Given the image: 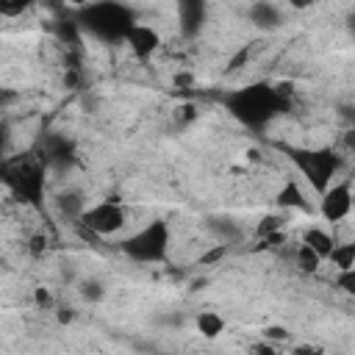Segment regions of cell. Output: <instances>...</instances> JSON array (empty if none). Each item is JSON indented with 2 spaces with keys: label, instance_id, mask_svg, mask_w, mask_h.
Segmentation results:
<instances>
[{
  "label": "cell",
  "instance_id": "cell-1",
  "mask_svg": "<svg viewBox=\"0 0 355 355\" xmlns=\"http://www.w3.org/2000/svg\"><path fill=\"white\" fill-rule=\"evenodd\" d=\"M283 97L277 89L266 86V83H252V86H244V89H236L233 94L225 97V105L227 111L244 122L247 128H261L266 125L280 108H283Z\"/></svg>",
  "mask_w": 355,
  "mask_h": 355
},
{
  "label": "cell",
  "instance_id": "cell-2",
  "mask_svg": "<svg viewBox=\"0 0 355 355\" xmlns=\"http://www.w3.org/2000/svg\"><path fill=\"white\" fill-rule=\"evenodd\" d=\"M78 28L89 31L103 42H125L133 28V11L122 3H89L78 11Z\"/></svg>",
  "mask_w": 355,
  "mask_h": 355
},
{
  "label": "cell",
  "instance_id": "cell-3",
  "mask_svg": "<svg viewBox=\"0 0 355 355\" xmlns=\"http://www.w3.org/2000/svg\"><path fill=\"white\" fill-rule=\"evenodd\" d=\"M119 247L136 263H161L169 252V225L164 219H150Z\"/></svg>",
  "mask_w": 355,
  "mask_h": 355
},
{
  "label": "cell",
  "instance_id": "cell-4",
  "mask_svg": "<svg viewBox=\"0 0 355 355\" xmlns=\"http://www.w3.org/2000/svg\"><path fill=\"white\" fill-rule=\"evenodd\" d=\"M3 183L11 189V194L22 202L39 205L44 197V169L39 161L22 158V161H11L0 169Z\"/></svg>",
  "mask_w": 355,
  "mask_h": 355
},
{
  "label": "cell",
  "instance_id": "cell-5",
  "mask_svg": "<svg viewBox=\"0 0 355 355\" xmlns=\"http://www.w3.org/2000/svg\"><path fill=\"white\" fill-rule=\"evenodd\" d=\"M288 158L294 161V166L302 172V178L322 194L330 183L333 175L338 172V155L330 147H316V150H302V147H291Z\"/></svg>",
  "mask_w": 355,
  "mask_h": 355
},
{
  "label": "cell",
  "instance_id": "cell-6",
  "mask_svg": "<svg viewBox=\"0 0 355 355\" xmlns=\"http://www.w3.org/2000/svg\"><path fill=\"white\" fill-rule=\"evenodd\" d=\"M125 208L116 202V200H103V202H94V205H86V211L80 214V225L94 233V236H114L125 227Z\"/></svg>",
  "mask_w": 355,
  "mask_h": 355
},
{
  "label": "cell",
  "instance_id": "cell-7",
  "mask_svg": "<svg viewBox=\"0 0 355 355\" xmlns=\"http://www.w3.org/2000/svg\"><path fill=\"white\" fill-rule=\"evenodd\" d=\"M319 214L324 222H344L352 214V183L349 180H338L330 183L322 194H319Z\"/></svg>",
  "mask_w": 355,
  "mask_h": 355
},
{
  "label": "cell",
  "instance_id": "cell-8",
  "mask_svg": "<svg viewBox=\"0 0 355 355\" xmlns=\"http://www.w3.org/2000/svg\"><path fill=\"white\" fill-rule=\"evenodd\" d=\"M125 44L130 47V53L139 58V61H147L158 53L161 47V33L153 28V25H144V22H133V28L128 31L125 36Z\"/></svg>",
  "mask_w": 355,
  "mask_h": 355
},
{
  "label": "cell",
  "instance_id": "cell-9",
  "mask_svg": "<svg viewBox=\"0 0 355 355\" xmlns=\"http://www.w3.org/2000/svg\"><path fill=\"white\" fill-rule=\"evenodd\" d=\"M205 14H208V6L200 3V0H183V3H178V28H180V36L183 39L200 36V31L205 25Z\"/></svg>",
  "mask_w": 355,
  "mask_h": 355
},
{
  "label": "cell",
  "instance_id": "cell-10",
  "mask_svg": "<svg viewBox=\"0 0 355 355\" xmlns=\"http://www.w3.org/2000/svg\"><path fill=\"white\" fill-rule=\"evenodd\" d=\"M247 19L258 28V31H277L283 25V8L277 3L269 0H258L247 8Z\"/></svg>",
  "mask_w": 355,
  "mask_h": 355
},
{
  "label": "cell",
  "instance_id": "cell-11",
  "mask_svg": "<svg viewBox=\"0 0 355 355\" xmlns=\"http://www.w3.org/2000/svg\"><path fill=\"white\" fill-rule=\"evenodd\" d=\"M208 230L219 244H227V247L241 239V225L233 222L230 216H208Z\"/></svg>",
  "mask_w": 355,
  "mask_h": 355
},
{
  "label": "cell",
  "instance_id": "cell-12",
  "mask_svg": "<svg viewBox=\"0 0 355 355\" xmlns=\"http://www.w3.org/2000/svg\"><path fill=\"white\" fill-rule=\"evenodd\" d=\"M194 327H197V333H200L202 338L214 341V338H219V336L225 333L227 322H225V316H222V313H216V311L205 308V311H200V313H197V319H194Z\"/></svg>",
  "mask_w": 355,
  "mask_h": 355
},
{
  "label": "cell",
  "instance_id": "cell-13",
  "mask_svg": "<svg viewBox=\"0 0 355 355\" xmlns=\"http://www.w3.org/2000/svg\"><path fill=\"white\" fill-rule=\"evenodd\" d=\"M69 153H72V144L64 139V136H47L42 141V158L47 164H67L69 161Z\"/></svg>",
  "mask_w": 355,
  "mask_h": 355
},
{
  "label": "cell",
  "instance_id": "cell-14",
  "mask_svg": "<svg viewBox=\"0 0 355 355\" xmlns=\"http://www.w3.org/2000/svg\"><path fill=\"white\" fill-rule=\"evenodd\" d=\"M302 244L311 247V250L324 261V258L330 255V250L336 247V239H333L324 227H308V230L302 233Z\"/></svg>",
  "mask_w": 355,
  "mask_h": 355
},
{
  "label": "cell",
  "instance_id": "cell-15",
  "mask_svg": "<svg viewBox=\"0 0 355 355\" xmlns=\"http://www.w3.org/2000/svg\"><path fill=\"white\" fill-rule=\"evenodd\" d=\"M55 208H58V214H61V216H67V219L78 222V219H80V214L86 211V200H83V194H80V191H61V194L55 197Z\"/></svg>",
  "mask_w": 355,
  "mask_h": 355
},
{
  "label": "cell",
  "instance_id": "cell-16",
  "mask_svg": "<svg viewBox=\"0 0 355 355\" xmlns=\"http://www.w3.org/2000/svg\"><path fill=\"white\" fill-rule=\"evenodd\" d=\"M277 205L280 208H300V211H308V200H305V191L300 189L297 180H286L277 191Z\"/></svg>",
  "mask_w": 355,
  "mask_h": 355
},
{
  "label": "cell",
  "instance_id": "cell-17",
  "mask_svg": "<svg viewBox=\"0 0 355 355\" xmlns=\"http://www.w3.org/2000/svg\"><path fill=\"white\" fill-rule=\"evenodd\" d=\"M330 261H333V266L338 269V272H349V269H355V244L352 241H336V247L330 250V255H327Z\"/></svg>",
  "mask_w": 355,
  "mask_h": 355
},
{
  "label": "cell",
  "instance_id": "cell-18",
  "mask_svg": "<svg viewBox=\"0 0 355 355\" xmlns=\"http://www.w3.org/2000/svg\"><path fill=\"white\" fill-rule=\"evenodd\" d=\"M283 216L280 214H266L261 222H258V227H255V236L258 239H266V236H272V233H283Z\"/></svg>",
  "mask_w": 355,
  "mask_h": 355
},
{
  "label": "cell",
  "instance_id": "cell-19",
  "mask_svg": "<svg viewBox=\"0 0 355 355\" xmlns=\"http://www.w3.org/2000/svg\"><path fill=\"white\" fill-rule=\"evenodd\" d=\"M78 291H80V297H83L86 302H100V300L105 297V286H103L100 280H94V277L80 280V283H78Z\"/></svg>",
  "mask_w": 355,
  "mask_h": 355
},
{
  "label": "cell",
  "instance_id": "cell-20",
  "mask_svg": "<svg viewBox=\"0 0 355 355\" xmlns=\"http://www.w3.org/2000/svg\"><path fill=\"white\" fill-rule=\"evenodd\" d=\"M319 263H322V258H319L311 247H305V244L300 241V247H297V266H300L302 272H316Z\"/></svg>",
  "mask_w": 355,
  "mask_h": 355
},
{
  "label": "cell",
  "instance_id": "cell-21",
  "mask_svg": "<svg viewBox=\"0 0 355 355\" xmlns=\"http://www.w3.org/2000/svg\"><path fill=\"white\" fill-rule=\"evenodd\" d=\"M263 341L277 347V344L291 341V333H288V327H283V324H266V327H263Z\"/></svg>",
  "mask_w": 355,
  "mask_h": 355
},
{
  "label": "cell",
  "instance_id": "cell-22",
  "mask_svg": "<svg viewBox=\"0 0 355 355\" xmlns=\"http://www.w3.org/2000/svg\"><path fill=\"white\" fill-rule=\"evenodd\" d=\"M227 252H230V247H227V244H219V241H216V244H214L211 250H205V252L200 255V266H211V263L222 261V258H225Z\"/></svg>",
  "mask_w": 355,
  "mask_h": 355
},
{
  "label": "cell",
  "instance_id": "cell-23",
  "mask_svg": "<svg viewBox=\"0 0 355 355\" xmlns=\"http://www.w3.org/2000/svg\"><path fill=\"white\" fill-rule=\"evenodd\" d=\"M336 283H338V288H341L344 294H355V269H349V272H338Z\"/></svg>",
  "mask_w": 355,
  "mask_h": 355
},
{
  "label": "cell",
  "instance_id": "cell-24",
  "mask_svg": "<svg viewBox=\"0 0 355 355\" xmlns=\"http://www.w3.org/2000/svg\"><path fill=\"white\" fill-rule=\"evenodd\" d=\"M288 355H324V349H322L319 344L305 341V344H294V347L288 349Z\"/></svg>",
  "mask_w": 355,
  "mask_h": 355
},
{
  "label": "cell",
  "instance_id": "cell-25",
  "mask_svg": "<svg viewBox=\"0 0 355 355\" xmlns=\"http://www.w3.org/2000/svg\"><path fill=\"white\" fill-rule=\"evenodd\" d=\"M33 300H36V305H39V308H47V311H50V308H55V300H53V294H50L47 288H42V286L33 291Z\"/></svg>",
  "mask_w": 355,
  "mask_h": 355
},
{
  "label": "cell",
  "instance_id": "cell-26",
  "mask_svg": "<svg viewBox=\"0 0 355 355\" xmlns=\"http://www.w3.org/2000/svg\"><path fill=\"white\" fill-rule=\"evenodd\" d=\"M250 355H283L275 344H266V341H258V344H252L250 347Z\"/></svg>",
  "mask_w": 355,
  "mask_h": 355
},
{
  "label": "cell",
  "instance_id": "cell-27",
  "mask_svg": "<svg viewBox=\"0 0 355 355\" xmlns=\"http://www.w3.org/2000/svg\"><path fill=\"white\" fill-rule=\"evenodd\" d=\"M19 100V92L17 89H8V86H0V108H6V105H11V103H17Z\"/></svg>",
  "mask_w": 355,
  "mask_h": 355
},
{
  "label": "cell",
  "instance_id": "cell-28",
  "mask_svg": "<svg viewBox=\"0 0 355 355\" xmlns=\"http://www.w3.org/2000/svg\"><path fill=\"white\" fill-rule=\"evenodd\" d=\"M25 8H28V3H0V14H6V17L22 14Z\"/></svg>",
  "mask_w": 355,
  "mask_h": 355
},
{
  "label": "cell",
  "instance_id": "cell-29",
  "mask_svg": "<svg viewBox=\"0 0 355 355\" xmlns=\"http://www.w3.org/2000/svg\"><path fill=\"white\" fill-rule=\"evenodd\" d=\"M175 116H178V122H191V119L197 116V111H194V105H189V103H186V105H180V108H178V114H175Z\"/></svg>",
  "mask_w": 355,
  "mask_h": 355
},
{
  "label": "cell",
  "instance_id": "cell-30",
  "mask_svg": "<svg viewBox=\"0 0 355 355\" xmlns=\"http://www.w3.org/2000/svg\"><path fill=\"white\" fill-rule=\"evenodd\" d=\"M247 55H250V50H247V47H244V50H239V53L233 55V61L227 64V72H233V69H239V67H241V64L247 61Z\"/></svg>",
  "mask_w": 355,
  "mask_h": 355
},
{
  "label": "cell",
  "instance_id": "cell-31",
  "mask_svg": "<svg viewBox=\"0 0 355 355\" xmlns=\"http://www.w3.org/2000/svg\"><path fill=\"white\" fill-rule=\"evenodd\" d=\"M55 319H58V324H69L75 319V311L72 308H55Z\"/></svg>",
  "mask_w": 355,
  "mask_h": 355
},
{
  "label": "cell",
  "instance_id": "cell-32",
  "mask_svg": "<svg viewBox=\"0 0 355 355\" xmlns=\"http://www.w3.org/2000/svg\"><path fill=\"white\" fill-rule=\"evenodd\" d=\"M161 322H164V324H172V327H180V324H183V316H180V313H172V316H164Z\"/></svg>",
  "mask_w": 355,
  "mask_h": 355
},
{
  "label": "cell",
  "instance_id": "cell-33",
  "mask_svg": "<svg viewBox=\"0 0 355 355\" xmlns=\"http://www.w3.org/2000/svg\"><path fill=\"white\" fill-rule=\"evenodd\" d=\"M3 144H6V128L0 125V153H3Z\"/></svg>",
  "mask_w": 355,
  "mask_h": 355
}]
</instances>
